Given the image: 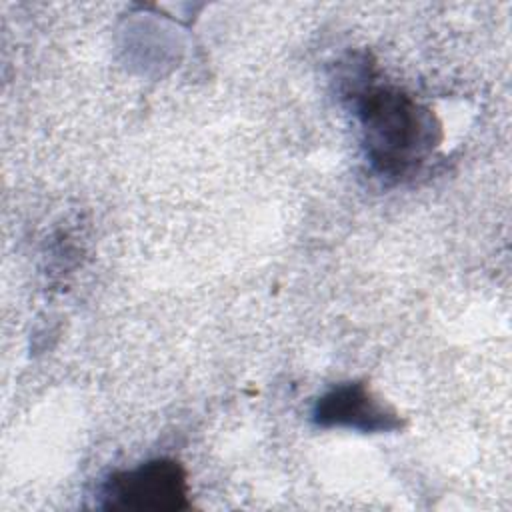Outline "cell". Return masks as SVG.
Listing matches in <instances>:
<instances>
[{
	"mask_svg": "<svg viewBox=\"0 0 512 512\" xmlns=\"http://www.w3.org/2000/svg\"><path fill=\"white\" fill-rule=\"evenodd\" d=\"M312 420L324 428L344 426L360 432H388L402 426L400 416L360 382L340 384L318 398Z\"/></svg>",
	"mask_w": 512,
	"mask_h": 512,
	"instance_id": "3957f363",
	"label": "cell"
},
{
	"mask_svg": "<svg viewBox=\"0 0 512 512\" xmlns=\"http://www.w3.org/2000/svg\"><path fill=\"white\" fill-rule=\"evenodd\" d=\"M372 168L390 178L416 170L440 142L434 114L394 86L366 84L354 94Z\"/></svg>",
	"mask_w": 512,
	"mask_h": 512,
	"instance_id": "6da1fadb",
	"label": "cell"
},
{
	"mask_svg": "<svg viewBox=\"0 0 512 512\" xmlns=\"http://www.w3.org/2000/svg\"><path fill=\"white\" fill-rule=\"evenodd\" d=\"M102 498V506L110 510L188 508L186 470L174 458H154L138 468L114 472L102 488Z\"/></svg>",
	"mask_w": 512,
	"mask_h": 512,
	"instance_id": "7a4b0ae2",
	"label": "cell"
}]
</instances>
